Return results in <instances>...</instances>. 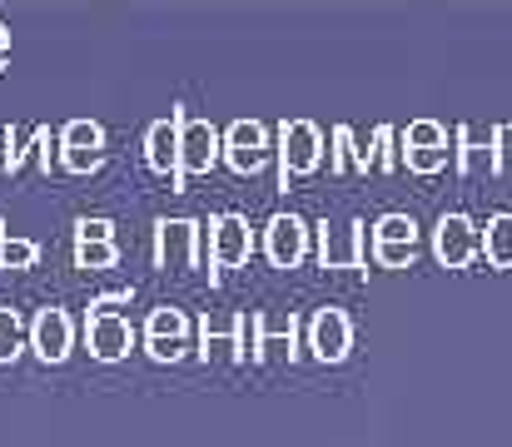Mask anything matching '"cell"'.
<instances>
[{
	"instance_id": "1",
	"label": "cell",
	"mask_w": 512,
	"mask_h": 447,
	"mask_svg": "<svg viewBox=\"0 0 512 447\" xmlns=\"http://www.w3.org/2000/svg\"><path fill=\"white\" fill-rule=\"evenodd\" d=\"M179 120V174H209L219 164V130L209 120H189V115H174Z\"/></svg>"
},
{
	"instance_id": "2",
	"label": "cell",
	"mask_w": 512,
	"mask_h": 447,
	"mask_svg": "<svg viewBox=\"0 0 512 447\" xmlns=\"http://www.w3.org/2000/svg\"><path fill=\"white\" fill-rule=\"evenodd\" d=\"M199 259V224L194 219H160L155 229V264L174 269V274H189Z\"/></svg>"
},
{
	"instance_id": "3",
	"label": "cell",
	"mask_w": 512,
	"mask_h": 447,
	"mask_svg": "<svg viewBox=\"0 0 512 447\" xmlns=\"http://www.w3.org/2000/svg\"><path fill=\"white\" fill-rule=\"evenodd\" d=\"M70 343H75V323L65 308H40L35 323H30V348L40 363H65L70 358Z\"/></svg>"
},
{
	"instance_id": "4",
	"label": "cell",
	"mask_w": 512,
	"mask_h": 447,
	"mask_svg": "<svg viewBox=\"0 0 512 447\" xmlns=\"http://www.w3.org/2000/svg\"><path fill=\"white\" fill-rule=\"evenodd\" d=\"M309 249V224L299 214H274L269 229H264V254L274 269H294Z\"/></svg>"
},
{
	"instance_id": "5",
	"label": "cell",
	"mask_w": 512,
	"mask_h": 447,
	"mask_svg": "<svg viewBox=\"0 0 512 447\" xmlns=\"http://www.w3.org/2000/svg\"><path fill=\"white\" fill-rule=\"evenodd\" d=\"M224 154H229V164L239 174H259L269 164V135H264V125L259 120H234L224 130Z\"/></svg>"
},
{
	"instance_id": "6",
	"label": "cell",
	"mask_w": 512,
	"mask_h": 447,
	"mask_svg": "<svg viewBox=\"0 0 512 447\" xmlns=\"http://www.w3.org/2000/svg\"><path fill=\"white\" fill-rule=\"evenodd\" d=\"M85 338H90V353L100 363H120L130 353V343H135L125 313H85Z\"/></svg>"
},
{
	"instance_id": "7",
	"label": "cell",
	"mask_w": 512,
	"mask_h": 447,
	"mask_svg": "<svg viewBox=\"0 0 512 447\" xmlns=\"http://www.w3.org/2000/svg\"><path fill=\"white\" fill-rule=\"evenodd\" d=\"M145 343H150V358L155 363H179L184 348H189V323L179 308H155L150 323H145Z\"/></svg>"
},
{
	"instance_id": "8",
	"label": "cell",
	"mask_w": 512,
	"mask_h": 447,
	"mask_svg": "<svg viewBox=\"0 0 512 447\" xmlns=\"http://www.w3.org/2000/svg\"><path fill=\"white\" fill-rule=\"evenodd\" d=\"M279 159H284V184H289V174H314L319 159H324L319 130L309 120H284V149H279Z\"/></svg>"
},
{
	"instance_id": "9",
	"label": "cell",
	"mask_w": 512,
	"mask_h": 447,
	"mask_svg": "<svg viewBox=\"0 0 512 447\" xmlns=\"http://www.w3.org/2000/svg\"><path fill=\"white\" fill-rule=\"evenodd\" d=\"M309 348H314L319 363H343V358H348V348H353V328H348V318H343L339 308H319V313H314Z\"/></svg>"
},
{
	"instance_id": "10",
	"label": "cell",
	"mask_w": 512,
	"mask_h": 447,
	"mask_svg": "<svg viewBox=\"0 0 512 447\" xmlns=\"http://www.w3.org/2000/svg\"><path fill=\"white\" fill-rule=\"evenodd\" d=\"M478 249H483V239H478L473 219H463V214H443L438 219V259L448 269H463Z\"/></svg>"
},
{
	"instance_id": "11",
	"label": "cell",
	"mask_w": 512,
	"mask_h": 447,
	"mask_svg": "<svg viewBox=\"0 0 512 447\" xmlns=\"http://www.w3.org/2000/svg\"><path fill=\"white\" fill-rule=\"evenodd\" d=\"M145 159L155 174H170L174 189H184V174H179V120H155L145 130Z\"/></svg>"
},
{
	"instance_id": "12",
	"label": "cell",
	"mask_w": 512,
	"mask_h": 447,
	"mask_svg": "<svg viewBox=\"0 0 512 447\" xmlns=\"http://www.w3.org/2000/svg\"><path fill=\"white\" fill-rule=\"evenodd\" d=\"M214 234H209V249H214V264H224V269H234V264H244L249 259V224L239 219V214H219L214 224H209Z\"/></svg>"
},
{
	"instance_id": "13",
	"label": "cell",
	"mask_w": 512,
	"mask_h": 447,
	"mask_svg": "<svg viewBox=\"0 0 512 447\" xmlns=\"http://www.w3.org/2000/svg\"><path fill=\"white\" fill-rule=\"evenodd\" d=\"M358 239H363V224H343L334 239H329V224H324V269H358L363 264Z\"/></svg>"
},
{
	"instance_id": "14",
	"label": "cell",
	"mask_w": 512,
	"mask_h": 447,
	"mask_svg": "<svg viewBox=\"0 0 512 447\" xmlns=\"http://www.w3.org/2000/svg\"><path fill=\"white\" fill-rule=\"evenodd\" d=\"M483 254H488L493 269H512V214H493V219H488Z\"/></svg>"
},
{
	"instance_id": "15",
	"label": "cell",
	"mask_w": 512,
	"mask_h": 447,
	"mask_svg": "<svg viewBox=\"0 0 512 447\" xmlns=\"http://www.w3.org/2000/svg\"><path fill=\"white\" fill-rule=\"evenodd\" d=\"M373 239L378 244H418V224H413V214H383Z\"/></svg>"
},
{
	"instance_id": "16",
	"label": "cell",
	"mask_w": 512,
	"mask_h": 447,
	"mask_svg": "<svg viewBox=\"0 0 512 447\" xmlns=\"http://www.w3.org/2000/svg\"><path fill=\"white\" fill-rule=\"evenodd\" d=\"M25 348V323L15 308H0V363H15Z\"/></svg>"
},
{
	"instance_id": "17",
	"label": "cell",
	"mask_w": 512,
	"mask_h": 447,
	"mask_svg": "<svg viewBox=\"0 0 512 447\" xmlns=\"http://www.w3.org/2000/svg\"><path fill=\"white\" fill-rule=\"evenodd\" d=\"M60 149H105V130L95 120H70L60 130Z\"/></svg>"
},
{
	"instance_id": "18",
	"label": "cell",
	"mask_w": 512,
	"mask_h": 447,
	"mask_svg": "<svg viewBox=\"0 0 512 447\" xmlns=\"http://www.w3.org/2000/svg\"><path fill=\"white\" fill-rule=\"evenodd\" d=\"M75 264L80 269H110L115 264V239H85V244H75Z\"/></svg>"
},
{
	"instance_id": "19",
	"label": "cell",
	"mask_w": 512,
	"mask_h": 447,
	"mask_svg": "<svg viewBox=\"0 0 512 447\" xmlns=\"http://www.w3.org/2000/svg\"><path fill=\"white\" fill-rule=\"evenodd\" d=\"M40 259V249L30 244V239H10V234H0V269H30Z\"/></svg>"
},
{
	"instance_id": "20",
	"label": "cell",
	"mask_w": 512,
	"mask_h": 447,
	"mask_svg": "<svg viewBox=\"0 0 512 447\" xmlns=\"http://www.w3.org/2000/svg\"><path fill=\"white\" fill-rule=\"evenodd\" d=\"M403 145L408 149H443L448 145V130H443V125H433V120H413V125H408V135H403Z\"/></svg>"
},
{
	"instance_id": "21",
	"label": "cell",
	"mask_w": 512,
	"mask_h": 447,
	"mask_svg": "<svg viewBox=\"0 0 512 447\" xmlns=\"http://www.w3.org/2000/svg\"><path fill=\"white\" fill-rule=\"evenodd\" d=\"M60 164L70 174H95L105 164V149H60Z\"/></svg>"
},
{
	"instance_id": "22",
	"label": "cell",
	"mask_w": 512,
	"mask_h": 447,
	"mask_svg": "<svg viewBox=\"0 0 512 447\" xmlns=\"http://www.w3.org/2000/svg\"><path fill=\"white\" fill-rule=\"evenodd\" d=\"M448 154H453V149L443 145V149H408L403 159H408V169H413V174H438V169L448 164Z\"/></svg>"
},
{
	"instance_id": "23",
	"label": "cell",
	"mask_w": 512,
	"mask_h": 447,
	"mask_svg": "<svg viewBox=\"0 0 512 447\" xmlns=\"http://www.w3.org/2000/svg\"><path fill=\"white\" fill-rule=\"evenodd\" d=\"M85 239H115V224L110 219H80L75 224V244H85Z\"/></svg>"
},
{
	"instance_id": "24",
	"label": "cell",
	"mask_w": 512,
	"mask_h": 447,
	"mask_svg": "<svg viewBox=\"0 0 512 447\" xmlns=\"http://www.w3.org/2000/svg\"><path fill=\"white\" fill-rule=\"evenodd\" d=\"M413 249H418V244H378V264H383V269H403V264L413 259Z\"/></svg>"
},
{
	"instance_id": "25",
	"label": "cell",
	"mask_w": 512,
	"mask_h": 447,
	"mask_svg": "<svg viewBox=\"0 0 512 447\" xmlns=\"http://www.w3.org/2000/svg\"><path fill=\"white\" fill-rule=\"evenodd\" d=\"M15 154H20V149H15V130H10V125H0V174H10V169H15Z\"/></svg>"
},
{
	"instance_id": "26",
	"label": "cell",
	"mask_w": 512,
	"mask_h": 447,
	"mask_svg": "<svg viewBox=\"0 0 512 447\" xmlns=\"http://www.w3.org/2000/svg\"><path fill=\"white\" fill-rule=\"evenodd\" d=\"M125 308H130V298L125 294H105V298L90 303V313H125Z\"/></svg>"
},
{
	"instance_id": "27",
	"label": "cell",
	"mask_w": 512,
	"mask_h": 447,
	"mask_svg": "<svg viewBox=\"0 0 512 447\" xmlns=\"http://www.w3.org/2000/svg\"><path fill=\"white\" fill-rule=\"evenodd\" d=\"M0 50H10V30L5 25H0Z\"/></svg>"
},
{
	"instance_id": "28",
	"label": "cell",
	"mask_w": 512,
	"mask_h": 447,
	"mask_svg": "<svg viewBox=\"0 0 512 447\" xmlns=\"http://www.w3.org/2000/svg\"><path fill=\"white\" fill-rule=\"evenodd\" d=\"M5 60H10V50H0V65H5Z\"/></svg>"
}]
</instances>
